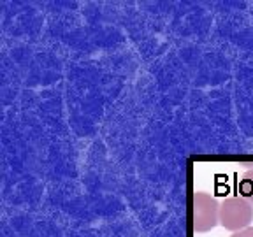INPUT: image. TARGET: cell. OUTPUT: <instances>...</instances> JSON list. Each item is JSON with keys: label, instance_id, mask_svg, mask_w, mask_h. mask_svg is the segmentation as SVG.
Listing matches in <instances>:
<instances>
[{"label": "cell", "instance_id": "cell-1", "mask_svg": "<svg viewBox=\"0 0 253 237\" xmlns=\"http://www.w3.org/2000/svg\"><path fill=\"white\" fill-rule=\"evenodd\" d=\"M253 220V207L239 195L223 198L220 204V225L230 232H239L250 227Z\"/></svg>", "mask_w": 253, "mask_h": 237}, {"label": "cell", "instance_id": "cell-2", "mask_svg": "<svg viewBox=\"0 0 253 237\" xmlns=\"http://www.w3.org/2000/svg\"><path fill=\"white\" fill-rule=\"evenodd\" d=\"M220 223V204L206 192L194 194V229L195 232H210Z\"/></svg>", "mask_w": 253, "mask_h": 237}, {"label": "cell", "instance_id": "cell-3", "mask_svg": "<svg viewBox=\"0 0 253 237\" xmlns=\"http://www.w3.org/2000/svg\"><path fill=\"white\" fill-rule=\"evenodd\" d=\"M239 197H243L253 205V169L243 174L241 181H239Z\"/></svg>", "mask_w": 253, "mask_h": 237}, {"label": "cell", "instance_id": "cell-4", "mask_svg": "<svg viewBox=\"0 0 253 237\" xmlns=\"http://www.w3.org/2000/svg\"><path fill=\"white\" fill-rule=\"evenodd\" d=\"M230 237H253V229H252V227H248V229H245V230H239V232H234Z\"/></svg>", "mask_w": 253, "mask_h": 237}]
</instances>
